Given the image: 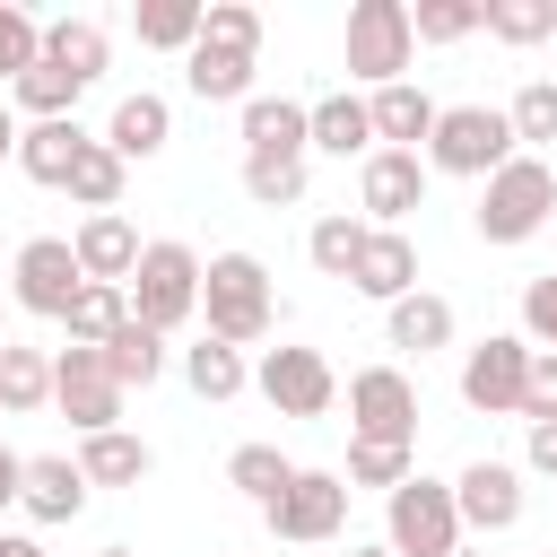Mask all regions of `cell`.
Masks as SVG:
<instances>
[{"label": "cell", "mask_w": 557, "mask_h": 557, "mask_svg": "<svg viewBox=\"0 0 557 557\" xmlns=\"http://www.w3.org/2000/svg\"><path fill=\"white\" fill-rule=\"evenodd\" d=\"M200 322H209V339H226V348L270 339L278 296H270L261 252H209V261H200Z\"/></svg>", "instance_id": "obj_1"}, {"label": "cell", "mask_w": 557, "mask_h": 557, "mask_svg": "<svg viewBox=\"0 0 557 557\" xmlns=\"http://www.w3.org/2000/svg\"><path fill=\"white\" fill-rule=\"evenodd\" d=\"M548 218H557V165L548 157H505L479 183V209H470V226L487 244H531Z\"/></svg>", "instance_id": "obj_2"}, {"label": "cell", "mask_w": 557, "mask_h": 557, "mask_svg": "<svg viewBox=\"0 0 557 557\" xmlns=\"http://www.w3.org/2000/svg\"><path fill=\"white\" fill-rule=\"evenodd\" d=\"M131 322H148L157 339L165 331H183V322H200V252L191 244H174V235H157V244H139V270H131Z\"/></svg>", "instance_id": "obj_3"}, {"label": "cell", "mask_w": 557, "mask_h": 557, "mask_svg": "<svg viewBox=\"0 0 557 557\" xmlns=\"http://www.w3.org/2000/svg\"><path fill=\"white\" fill-rule=\"evenodd\" d=\"M418 157H426V174H470V183H487V174H496L505 157H522V148H513L505 104H444Z\"/></svg>", "instance_id": "obj_4"}, {"label": "cell", "mask_w": 557, "mask_h": 557, "mask_svg": "<svg viewBox=\"0 0 557 557\" xmlns=\"http://www.w3.org/2000/svg\"><path fill=\"white\" fill-rule=\"evenodd\" d=\"M383 548H392V557H453V548H461V505H453V479L409 470V479L383 496Z\"/></svg>", "instance_id": "obj_5"}, {"label": "cell", "mask_w": 557, "mask_h": 557, "mask_svg": "<svg viewBox=\"0 0 557 557\" xmlns=\"http://www.w3.org/2000/svg\"><path fill=\"white\" fill-rule=\"evenodd\" d=\"M339 52H348V78H357L366 96H374V87H392V78H409V61H418L409 0H357V9H348Z\"/></svg>", "instance_id": "obj_6"}, {"label": "cell", "mask_w": 557, "mask_h": 557, "mask_svg": "<svg viewBox=\"0 0 557 557\" xmlns=\"http://www.w3.org/2000/svg\"><path fill=\"white\" fill-rule=\"evenodd\" d=\"M261 522H270V540H287V548L339 540V522H348V479H339V470H296V479L261 505Z\"/></svg>", "instance_id": "obj_7"}, {"label": "cell", "mask_w": 557, "mask_h": 557, "mask_svg": "<svg viewBox=\"0 0 557 557\" xmlns=\"http://www.w3.org/2000/svg\"><path fill=\"white\" fill-rule=\"evenodd\" d=\"M78 287H87V278H78V252H70V235H26V244H17V261H9V305H17V313H35V322H61Z\"/></svg>", "instance_id": "obj_8"}, {"label": "cell", "mask_w": 557, "mask_h": 557, "mask_svg": "<svg viewBox=\"0 0 557 557\" xmlns=\"http://www.w3.org/2000/svg\"><path fill=\"white\" fill-rule=\"evenodd\" d=\"M252 392H261L278 418H331V400H339V374H331V357H322V348H261V366H252Z\"/></svg>", "instance_id": "obj_9"}, {"label": "cell", "mask_w": 557, "mask_h": 557, "mask_svg": "<svg viewBox=\"0 0 557 557\" xmlns=\"http://www.w3.org/2000/svg\"><path fill=\"white\" fill-rule=\"evenodd\" d=\"M522 374H531V339L522 331H487L461 357V400L479 418H522Z\"/></svg>", "instance_id": "obj_10"}, {"label": "cell", "mask_w": 557, "mask_h": 557, "mask_svg": "<svg viewBox=\"0 0 557 557\" xmlns=\"http://www.w3.org/2000/svg\"><path fill=\"white\" fill-rule=\"evenodd\" d=\"M122 383L104 374V348H61L52 357V409L78 426V435H104V426H122Z\"/></svg>", "instance_id": "obj_11"}, {"label": "cell", "mask_w": 557, "mask_h": 557, "mask_svg": "<svg viewBox=\"0 0 557 557\" xmlns=\"http://www.w3.org/2000/svg\"><path fill=\"white\" fill-rule=\"evenodd\" d=\"M348 435L418 444V383H409L400 366H357V374H348Z\"/></svg>", "instance_id": "obj_12"}, {"label": "cell", "mask_w": 557, "mask_h": 557, "mask_svg": "<svg viewBox=\"0 0 557 557\" xmlns=\"http://www.w3.org/2000/svg\"><path fill=\"white\" fill-rule=\"evenodd\" d=\"M426 157H409V148H374L366 165H357V209H366V226H400L409 209H426Z\"/></svg>", "instance_id": "obj_13"}, {"label": "cell", "mask_w": 557, "mask_h": 557, "mask_svg": "<svg viewBox=\"0 0 557 557\" xmlns=\"http://www.w3.org/2000/svg\"><path fill=\"white\" fill-rule=\"evenodd\" d=\"M453 505H461V531H513L522 522V461H496V453H479L461 479H453Z\"/></svg>", "instance_id": "obj_14"}, {"label": "cell", "mask_w": 557, "mask_h": 557, "mask_svg": "<svg viewBox=\"0 0 557 557\" xmlns=\"http://www.w3.org/2000/svg\"><path fill=\"white\" fill-rule=\"evenodd\" d=\"M70 252H78V278H96V287H131V270H139V226H131L122 209L78 218Z\"/></svg>", "instance_id": "obj_15"}, {"label": "cell", "mask_w": 557, "mask_h": 557, "mask_svg": "<svg viewBox=\"0 0 557 557\" xmlns=\"http://www.w3.org/2000/svg\"><path fill=\"white\" fill-rule=\"evenodd\" d=\"M348 287H357V296H374V305H400V296L418 287V244H409L400 226H366Z\"/></svg>", "instance_id": "obj_16"}, {"label": "cell", "mask_w": 557, "mask_h": 557, "mask_svg": "<svg viewBox=\"0 0 557 557\" xmlns=\"http://www.w3.org/2000/svg\"><path fill=\"white\" fill-rule=\"evenodd\" d=\"M17 505H26V522H78V513H87V479H78V461H70V453H26Z\"/></svg>", "instance_id": "obj_17"}, {"label": "cell", "mask_w": 557, "mask_h": 557, "mask_svg": "<svg viewBox=\"0 0 557 557\" xmlns=\"http://www.w3.org/2000/svg\"><path fill=\"white\" fill-rule=\"evenodd\" d=\"M252 70H261V52H244V44H191L183 52V87L200 96V104H244L252 96Z\"/></svg>", "instance_id": "obj_18"}, {"label": "cell", "mask_w": 557, "mask_h": 557, "mask_svg": "<svg viewBox=\"0 0 557 557\" xmlns=\"http://www.w3.org/2000/svg\"><path fill=\"white\" fill-rule=\"evenodd\" d=\"M366 113H374V148H409V157H418L444 104H435L418 78H392V87H374V96H366Z\"/></svg>", "instance_id": "obj_19"}, {"label": "cell", "mask_w": 557, "mask_h": 557, "mask_svg": "<svg viewBox=\"0 0 557 557\" xmlns=\"http://www.w3.org/2000/svg\"><path fill=\"white\" fill-rule=\"evenodd\" d=\"M165 139H174V104H165L157 87L122 96V104H113V122H104V148H113L122 165H148V157H165Z\"/></svg>", "instance_id": "obj_20"}, {"label": "cell", "mask_w": 557, "mask_h": 557, "mask_svg": "<svg viewBox=\"0 0 557 557\" xmlns=\"http://www.w3.org/2000/svg\"><path fill=\"white\" fill-rule=\"evenodd\" d=\"M305 139H313V157H374V113H366V96L357 87H339V96H322V104H305Z\"/></svg>", "instance_id": "obj_21"}, {"label": "cell", "mask_w": 557, "mask_h": 557, "mask_svg": "<svg viewBox=\"0 0 557 557\" xmlns=\"http://www.w3.org/2000/svg\"><path fill=\"white\" fill-rule=\"evenodd\" d=\"M235 113H244V157H313L305 104H296V96H261V87H252Z\"/></svg>", "instance_id": "obj_22"}, {"label": "cell", "mask_w": 557, "mask_h": 557, "mask_svg": "<svg viewBox=\"0 0 557 557\" xmlns=\"http://www.w3.org/2000/svg\"><path fill=\"white\" fill-rule=\"evenodd\" d=\"M87 139H96V131H78V113H70V122H26V131H17V174L44 183V191H61L70 165L87 157Z\"/></svg>", "instance_id": "obj_23"}, {"label": "cell", "mask_w": 557, "mask_h": 557, "mask_svg": "<svg viewBox=\"0 0 557 557\" xmlns=\"http://www.w3.org/2000/svg\"><path fill=\"white\" fill-rule=\"evenodd\" d=\"M383 331H392V348H409V357H435V348H453V296H435V287H409L400 305H383Z\"/></svg>", "instance_id": "obj_24"}, {"label": "cell", "mask_w": 557, "mask_h": 557, "mask_svg": "<svg viewBox=\"0 0 557 557\" xmlns=\"http://www.w3.org/2000/svg\"><path fill=\"white\" fill-rule=\"evenodd\" d=\"M70 461H78V479H87V487H139V479L157 470V453H148V444L131 435V426L78 435V453H70Z\"/></svg>", "instance_id": "obj_25"}, {"label": "cell", "mask_w": 557, "mask_h": 557, "mask_svg": "<svg viewBox=\"0 0 557 557\" xmlns=\"http://www.w3.org/2000/svg\"><path fill=\"white\" fill-rule=\"evenodd\" d=\"M44 61H52V70H70L78 87H96V78H104V61H113V35H104L96 17H52V26H44Z\"/></svg>", "instance_id": "obj_26"}, {"label": "cell", "mask_w": 557, "mask_h": 557, "mask_svg": "<svg viewBox=\"0 0 557 557\" xmlns=\"http://www.w3.org/2000/svg\"><path fill=\"white\" fill-rule=\"evenodd\" d=\"M0 409H9V418H35V409H52V357H44V348H17V339H0Z\"/></svg>", "instance_id": "obj_27"}, {"label": "cell", "mask_w": 557, "mask_h": 557, "mask_svg": "<svg viewBox=\"0 0 557 557\" xmlns=\"http://www.w3.org/2000/svg\"><path fill=\"white\" fill-rule=\"evenodd\" d=\"M78 96H87V87H78L70 70H52V61H35L26 78H9V113H26V122H70Z\"/></svg>", "instance_id": "obj_28"}, {"label": "cell", "mask_w": 557, "mask_h": 557, "mask_svg": "<svg viewBox=\"0 0 557 557\" xmlns=\"http://www.w3.org/2000/svg\"><path fill=\"white\" fill-rule=\"evenodd\" d=\"M183 383H191L200 400H235V392L252 383V366H244V348H226V339L200 331V339L183 348Z\"/></svg>", "instance_id": "obj_29"}, {"label": "cell", "mask_w": 557, "mask_h": 557, "mask_svg": "<svg viewBox=\"0 0 557 557\" xmlns=\"http://www.w3.org/2000/svg\"><path fill=\"white\" fill-rule=\"evenodd\" d=\"M122 183H131V165H122L104 139H87V157L70 165V183H61V191H70L87 218H104V209H122Z\"/></svg>", "instance_id": "obj_30"}, {"label": "cell", "mask_w": 557, "mask_h": 557, "mask_svg": "<svg viewBox=\"0 0 557 557\" xmlns=\"http://www.w3.org/2000/svg\"><path fill=\"white\" fill-rule=\"evenodd\" d=\"M122 322H131V296H122V287H96V278H87V287L70 296V313H61L70 348H104V339H113Z\"/></svg>", "instance_id": "obj_31"}, {"label": "cell", "mask_w": 557, "mask_h": 557, "mask_svg": "<svg viewBox=\"0 0 557 557\" xmlns=\"http://www.w3.org/2000/svg\"><path fill=\"white\" fill-rule=\"evenodd\" d=\"M104 374H113L122 392H148V383L165 374V339H157L148 322H122V331L104 339Z\"/></svg>", "instance_id": "obj_32"}, {"label": "cell", "mask_w": 557, "mask_h": 557, "mask_svg": "<svg viewBox=\"0 0 557 557\" xmlns=\"http://www.w3.org/2000/svg\"><path fill=\"white\" fill-rule=\"evenodd\" d=\"M505 122H513V148L522 157H548L557 148V78H522L513 104H505Z\"/></svg>", "instance_id": "obj_33"}, {"label": "cell", "mask_w": 557, "mask_h": 557, "mask_svg": "<svg viewBox=\"0 0 557 557\" xmlns=\"http://www.w3.org/2000/svg\"><path fill=\"white\" fill-rule=\"evenodd\" d=\"M409 470H418V444H374V435H348V470H339V479H348V496H357V487H383V496H392Z\"/></svg>", "instance_id": "obj_34"}, {"label": "cell", "mask_w": 557, "mask_h": 557, "mask_svg": "<svg viewBox=\"0 0 557 557\" xmlns=\"http://www.w3.org/2000/svg\"><path fill=\"white\" fill-rule=\"evenodd\" d=\"M131 26H139L148 52H191L200 44V0H139Z\"/></svg>", "instance_id": "obj_35"}, {"label": "cell", "mask_w": 557, "mask_h": 557, "mask_svg": "<svg viewBox=\"0 0 557 557\" xmlns=\"http://www.w3.org/2000/svg\"><path fill=\"white\" fill-rule=\"evenodd\" d=\"M479 26L522 52V44H548L557 35V0H479Z\"/></svg>", "instance_id": "obj_36"}, {"label": "cell", "mask_w": 557, "mask_h": 557, "mask_svg": "<svg viewBox=\"0 0 557 557\" xmlns=\"http://www.w3.org/2000/svg\"><path fill=\"white\" fill-rule=\"evenodd\" d=\"M357 244H366V218H348V209H331V218L305 226V261H313L322 278H348V270H357Z\"/></svg>", "instance_id": "obj_37"}, {"label": "cell", "mask_w": 557, "mask_h": 557, "mask_svg": "<svg viewBox=\"0 0 557 557\" xmlns=\"http://www.w3.org/2000/svg\"><path fill=\"white\" fill-rule=\"evenodd\" d=\"M287 479H296V461H287L278 444H235V453H226V487L252 496V505H270Z\"/></svg>", "instance_id": "obj_38"}, {"label": "cell", "mask_w": 557, "mask_h": 557, "mask_svg": "<svg viewBox=\"0 0 557 557\" xmlns=\"http://www.w3.org/2000/svg\"><path fill=\"white\" fill-rule=\"evenodd\" d=\"M44 61V17L35 9H17V0H0V87L9 78H26Z\"/></svg>", "instance_id": "obj_39"}, {"label": "cell", "mask_w": 557, "mask_h": 557, "mask_svg": "<svg viewBox=\"0 0 557 557\" xmlns=\"http://www.w3.org/2000/svg\"><path fill=\"white\" fill-rule=\"evenodd\" d=\"M244 191L261 209H296L305 200V157H244Z\"/></svg>", "instance_id": "obj_40"}, {"label": "cell", "mask_w": 557, "mask_h": 557, "mask_svg": "<svg viewBox=\"0 0 557 557\" xmlns=\"http://www.w3.org/2000/svg\"><path fill=\"white\" fill-rule=\"evenodd\" d=\"M409 35L418 44H461V35H479V0H418Z\"/></svg>", "instance_id": "obj_41"}, {"label": "cell", "mask_w": 557, "mask_h": 557, "mask_svg": "<svg viewBox=\"0 0 557 557\" xmlns=\"http://www.w3.org/2000/svg\"><path fill=\"white\" fill-rule=\"evenodd\" d=\"M200 35H209V44L261 52V9H252V0H200Z\"/></svg>", "instance_id": "obj_42"}, {"label": "cell", "mask_w": 557, "mask_h": 557, "mask_svg": "<svg viewBox=\"0 0 557 557\" xmlns=\"http://www.w3.org/2000/svg\"><path fill=\"white\" fill-rule=\"evenodd\" d=\"M557 418V348H531V374H522V426H548Z\"/></svg>", "instance_id": "obj_43"}, {"label": "cell", "mask_w": 557, "mask_h": 557, "mask_svg": "<svg viewBox=\"0 0 557 557\" xmlns=\"http://www.w3.org/2000/svg\"><path fill=\"white\" fill-rule=\"evenodd\" d=\"M522 339L531 348H557V278H531L522 287Z\"/></svg>", "instance_id": "obj_44"}, {"label": "cell", "mask_w": 557, "mask_h": 557, "mask_svg": "<svg viewBox=\"0 0 557 557\" xmlns=\"http://www.w3.org/2000/svg\"><path fill=\"white\" fill-rule=\"evenodd\" d=\"M522 470L557 479V418H548V426H522Z\"/></svg>", "instance_id": "obj_45"}, {"label": "cell", "mask_w": 557, "mask_h": 557, "mask_svg": "<svg viewBox=\"0 0 557 557\" xmlns=\"http://www.w3.org/2000/svg\"><path fill=\"white\" fill-rule=\"evenodd\" d=\"M17 479H26V453H9V444H0V513L17 505Z\"/></svg>", "instance_id": "obj_46"}, {"label": "cell", "mask_w": 557, "mask_h": 557, "mask_svg": "<svg viewBox=\"0 0 557 557\" xmlns=\"http://www.w3.org/2000/svg\"><path fill=\"white\" fill-rule=\"evenodd\" d=\"M17 131H26V122H17V113H9V96H0V165H17Z\"/></svg>", "instance_id": "obj_47"}, {"label": "cell", "mask_w": 557, "mask_h": 557, "mask_svg": "<svg viewBox=\"0 0 557 557\" xmlns=\"http://www.w3.org/2000/svg\"><path fill=\"white\" fill-rule=\"evenodd\" d=\"M0 557H44V540L35 531H0Z\"/></svg>", "instance_id": "obj_48"}, {"label": "cell", "mask_w": 557, "mask_h": 557, "mask_svg": "<svg viewBox=\"0 0 557 557\" xmlns=\"http://www.w3.org/2000/svg\"><path fill=\"white\" fill-rule=\"evenodd\" d=\"M348 557H392V548H383V540H366V548H348Z\"/></svg>", "instance_id": "obj_49"}, {"label": "cell", "mask_w": 557, "mask_h": 557, "mask_svg": "<svg viewBox=\"0 0 557 557\" xmlns=\"http://www.w3.org/2000/svg\"><path fill=\"white\" fill-rule=\"evenodd\" d=\"M96 557H131V548H96Z\"/></svg>", "instance_id": "obj_50"}, {"label": "cell", "mask_w": 557, "mask_h": 557, "mask_svg": "<svg viewBox=\"0 0 557 557\" xmlns=\"http://www.w3.org/2000/svg\"><path fill=\"white\" fill-rule=\"evenodd\" d=\"M453 557H479V548H453Z\"/></svg>", "instance_id": "obj_51"}]
</instances>
